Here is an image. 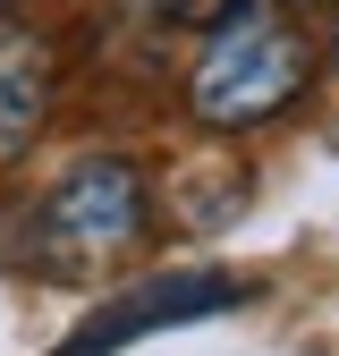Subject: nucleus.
I'll use <instances>...</instances> for the list:
<instances>
[{
  "label": "nucleus",
  "mask_w": 339,
  "mask_h": 356,
  "mask_svg": "<svg viewBox=\"0 0 339 356\" xmlns=\"http://www.w3.org/2000/svg\"><path fill=\"white\" fill-rule=\"evenodd\" d=\"M306 76H314V51L272 0H221V17L204 26V51L187 68V111L238 136V127L280 119L306 94Z\"/></svg>",
  "instance_id": "f257e3e1"
},
{
  "label": "nucleus",
  "mask_w": 339,
  "mask_h": 356,
  "mask_svg": "<svg viewBox=\"0 0 339 356\" xmlns=\"http://www.w3.org/2000/svg\"><path fill=\"white\" fill-rule=\"evenodd\" d=\"M144 220H153V195H144V170L127 153H94L76 161L51 195L34 204V263L42 272H94L102 254H127L144 246Z\"/></svg>",
  "instance_id": "f03ea898"
},
{
  "label": "nucleus",
  "mask_w": 339,
  "mask_h": 356,
  "mask_svg": "<svg viewBox=\"0 0 339 356\" xmlns=\"http://www.w3.org/2000/svg\"><path fill=\"white\" fill-rule=\"evenodd\" d=\"M229 305H246V280H229V272H161V280H136L127 297L94 305V314L60 339V356H119V348H136L153 331L212 323V314H229Z\"/></svg>",
  "instance_id": "7ed1b4c3"
},
{
  "label": "nucleus",
  "mask_w": 339,
  "mask_h": 356,
  "mask_svg": "<svg viewBox=\"0 0 339 356\" xmlns=\"http://www.w3.org/2000/svg\"><path fill=\"white\" fill-rule=\"evenodd\" d=\"M42 119H51V51H42V34L0 17V170L26 161Z\"/></svg>",
  "instance_id": "20e7f679"
},
{
  "label": "nucleus",
  "mask_w": 339,
  "mask_h": 356,
  "mask_svg": "<svg viewBox=\"0 0 339 356\" xmlns=\"http://www.w3.org/2000/svg\"><path fill=\"white\" fill-rule=\"evenodd\" d=\"M288 9H331V0H288Z\"/></svg>",
  "instance_id": "39448f33"
},
{
  "label": "nucleus",
  "mask_w": 339,
  "mask_h": 356,
  "mask_svg": "<svg viewBox=\"0 0 339 356\" xmlns=\"http://www.w3.org/2000/svg\"><path fill=\"white\" fill-rule=\"evenodd\" d=\"M331 60H339V26H331Z\"/></svg>",
  "instance_id": "423d86ee"
},
{
  "label": "nucleus",
  "mask_w": 339,
  "mask_h": 356,
  "mask_svg": "<svg viewBox=\"0 0 339 356\" xmlns=\"http://www.w3.org/2000/svg\"><path fill=\"white\" fill-rule=\"evenodd\" d=\"M0 9H9V0H0Z\"/></svg>",
  "instance_id": "0eeeda50"
}]
</instances>
